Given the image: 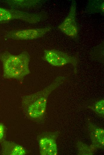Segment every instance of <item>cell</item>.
I'll return each instance as SVG.
<instances>
[{
	"mask_svg": "<svg viewBox=\"0 0 104 155\" xmlns=\"http://www.w3.org/2000/svg\"><path fill=\"white\" fill-rule=\"evenodd\" d=\"M65 78L63 76L57 77L43 90L24 96L22 106L26 115L33 120L42 117L45 112L49 96L52 91L64 83Z\"/></svg>",
	"mask_w": 104,
	"mask_h": 155,
	"instance_id": "1",
	"label": "cell"
},
{
	"mask_svg": "<svg viewBox=\"0 0 104 155\" xmlns=\"http://www.w3.org/2000/svg\"><path fill=\"white\" fill-rule=\"evenodd\" d=\"M1 59L4 78L22 81L30 73V57L27 52H23L17 55L5 52L2 54Z\"/></svg>",
	"mask_w": 104,
	"mask_h": 155,
	"instance_id": "2",
	"label": "cell"
},
{
	"mask_svg": "<svg viewBox=\"0 0 104 155\" xmlns=\"http://www.w3.org/2000/svg\"><path fill=\"white\" fill-rule=\"evenodd\" d=\"M43 58L45 61L55 66L62 67L67 64H71L76 71L79 61L76 57L55 49L45 50Z\"/></svg>",
	"mask_w": 104,
	"mask_h": 155,
	"instance_id": "3",
	"label": "cell"
},
{
	"mask_svg": "<svg viewBox=\"0 0 104 155\" xmlns=\"http://www.w3.org/2000/svg\"><path fill=\"white\" fill-rule=\"evenodd\" d=\"M76 2L73 1L68 15L58 27L64 34L74 39H77L79 32L76 21Z\"/></svg>",
	"mask_w": 104,
	"mask_h": 155,
	"instance_id": "4",
	"label": "cell"
},
{
	"mask_svg": "<svg viewBox=\"0 0 104 155\" xmlns=\"http://www.w3.org/2000/svg\"><path fill=\"white\" fill-rule=\"evenodd\" d=\"M52 29L51 27L30 29L12 31L9 32L8 36L17 40H31L43 36Z\"/></svg>",
	"mask_w": 104,
	"mask_h": 155,
	"instance_id": "5",
	"label": "cell"
},
{
	"mask_svg": "<svg viewBox=\"0 0 104 155\" xmlns=\"http://www.w3.org/2000/svg\"><path fill=\"white\" fill-rule=\"evenodd\" d=\"M40 154L41 155H56L58 154L56 140L49 136L41 137L39 140Z\"/></svg>",
	"mask_w": 104,
	"mask_h": 155,
	"instance_id": "6",
	"label": "cell"
},
{
	"mask_svg": "<svg viewBox=\"0 0 104 155\" xmlns=\"http://www.w3.org/2000/svg\"><path fill=\"white\" fill-rule=\"evenodd\" d=\"M2 154L7 155H25L26 154L25 148L21 145L8 141H4L2 145Z\"/></svg>",
	"mask_w": 104,
	"mask_h": 155,
	"instance_id": "7",
	"label": "cell"
},
{
	"mask_svg": "<svg viewBox=\"0 0 104 155\" xmlns=\"http://www.w3.org/2000/svg\"><path fill=\"white\" fill-rule=\"evenodd\" d=\"M90 133L92 145L97 148H103L104 144V131L93 125H90Z\"/></svg>",
	"mask_w": 104,
	"mask_h": 155,
	"instance_id": "8",
	"label": "cell"
},
{
	"mask_svg": "<svg viewBox=\"0 0 104 155\" xmlns=\"http://www.w3.org/2000/svg\"><path fill=\"white\" fill-rule=\"evenodd\" d=\"M43 1L37 0L9 1L8 3L11 5L19 7H31L39 4L43 2Z\"/></svg>",
	"mask_w": 104,
	"mask_h": 155,
	"instance_id": "9",
	"label": "cell"
},
{
	"mask_svg": "<svg viewBox=\"0 0 104 155\" xmlns=\"http://www.w3.org/2000/svg\"><path fill=\"white\" fill-rule=\"evenodd\" d=\"M104 4L103 0L91 1V2L88 4V10L94 13L103 14L104 12Z\"/></svg>",
	"mask_w": 104,
	"mask_h": 155,
	"instance_id": "10",
	"label": "cell"
},
{
	"mask_svg": "<svg viewBox=\"0 0 104 155\" xmlns=\"http://www.w3.org/2000/svg\"><path fill=\"white\" fill-rule=\"evenodd\" d=\"M78 145L79 154L91 155L96 149L93 145L89 146L81 143L80 144L79 143Z\"/></svg>",
	"mask_w": 104,
	"mask_h": 155,
	"instance_id": "11",
	"label": "cell"
},
{
	"mask_svg": "<svg viewBox=\"0 0 104 155\" xmlns=\"http://www.w3.org/2000/svg\"><path fill=\"white\" fill-rule=\"evenodd\" d=\"M90 108L96 114L101 116L103 117L104 114V100L101 99L96 102L90 106Z\"/></svg>",
	"mask_w": 104,
	"mask_h": 155,
	"instance_id": "12",
	"label": "cell"
},
{
	"mask_svg": "<svg viewBox=\"0 0 104 155\" xmlns=\"http://www.w3.org/2000/svg\"><path fill=\"white\" fill-rule=\"evenodd\" d=\"M103 44L96 47L93 50L92 54L98 60L103 61V47L100 49L103 46Z\"/></svg>",
	"mask_w": 104,
	"mask_h": 155,
	"instance_id": "13",
	"label": "cell"
},
{
	"mask_svg": "<svg viewBox=\"0 0 104 155\" xmlns=\"http://www.w3.org/2000/svg\"><path fill=\"white\" fill-rule=\"evenodd\" d=\"M4 126L3 124L0 123V141L2 140L4 137Z\"/></svg>",
	"mask_w": 104,
	"mask_h": 155,
	"instance_id": "14",
	"label": "cell"
}]
</instances>
